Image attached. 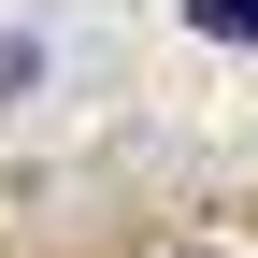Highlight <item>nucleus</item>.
Wrapping results in <instances>:
<instances>
[{"label":"nucleus","instance_id":"obj_1","mask_svg":"<svg viewBox=\"0 0 258 258\" xmlns=\"http://www.w3.org/2000/svg\"><path fill=\"white\" fill-rule=\"evenodd\" d=\"M186 29L201 43H258V0H186Z\"/></svg>","mask_w":258,"mask_h":258},{"label":"nucleus","instance_id":"obj_2","mask_svg":"<svg viewBox=\"0 0 258 258\" xmlns=\"http://www.w3.org/2000/svg\"><path fill=\"white\" fill-rule=\"evenodd\" d=\"M201 258H215V244H201Z\"/></svg>","mask_w":258,"mask_h":258}]
</instances>
